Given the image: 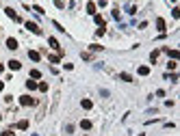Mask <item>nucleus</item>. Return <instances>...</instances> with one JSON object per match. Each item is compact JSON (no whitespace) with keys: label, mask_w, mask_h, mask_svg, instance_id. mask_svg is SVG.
<instances>
[{"label":"nucleus","mask_w":180,"mask_h":136,"mask_svg":"<svg viewBox=\"0 0 180 136\" xmlns=\"http://www.w3.org/2000/svg\"><path fill=\"white\" fill-rule=\"evenodd\" d=\"M20 104H22V106H35L37 102L33 100L30 95H22V97H20Z\"/></svg>","instance_id":"1"},{"label":"nucleus","mask_w":180,"mask_h":136,"mask_svg":"<svg viewBox=\"0 0 180 136\" xmlns=\"http://www.w3.org/2000/svg\"><path fill=\"white\" fill-rule=\"evenodd\" d=\"M15 128H20V130H26V128H28V121H18V123H15Z\"/></svg>","instance_id":"21"},{"label":"nucleus","mask_w":180,"mask_h":136,"mask_svg":"<svg viewBox=\"0 0 180 136\" xmlns=\"http://www.w3.org/2000/svg\"><path fill=\"white\" fill-rule=\"evenodd\" d=\"M159 54H161V50H152V52H150V61L156 63V61H159Z\"/></svg>","instance_id":"10"},{"label":"nucleus","mask_w":180,"mask_h":136,"mask_svg":"<svg viewBox=\"0 0 180 136\" xmlns=\"http://www.w3.org/2000/svg\"><path fill=\"white\" fill-rule=\"evenodd\" d=\"M2 89H4V82H0V91H2Z\"/></svg>","instance_id":"30"},{"label":"nucleus","mask_w":180,"mask_h":136,"mask_svg":"<svg viewBox=\"0 0 180 136\" xmlns=\"http://www.w3.org/2000/svg\"><path fill=\"white\" fill-rule=\"evenodd\" d=\"M87 13H89V15L96 13V4H94V2H87Z\"/></svg>","instance_id":"16"},{"label":"nucleus","mask_w":180,"mask_h":136,"mask_svg":"<svg viewBox=\"0 0 180 136\" xmlns=\"http://www.w3.org/2000/svg\"><path fill=\"white\" fill-rule=\"evenodd\" d=\"M139 74H141V76H148V74H150V67H145V65H141V67H139Z\"/></svg>","instance_id":"20"},{"label":"nucleus","mask_w":180,"mask_h":136,"mask_svg":"<svg viewBox=\"0 0 180 136\" xmlns=\"http://www.w3.org/2000/svg\"><path fill=\"white\" fill-rule=\"evenodd\" d=\"M54 4H57L59 9H63V7H65V4H63V0H54Z\"/></svg>","instance_id":"28"},{"label":"nucleus","mask_w":180,"mask_h":136,"mask_svg":"<svg viewBox=\"0 0 180 136\" xmlns=\"http://www.w3.org/2000/svg\"><path fill=\"white\" fill-rule=\"evenodd\" d=\"M28 56H30V61H39L41 54H39V52H35V50H30V52H28Z\"/></svg>","instance_id":"12"},{"label":"nucleus","mask_w":180,"mask_h":136,"mask_svg":"<svg viewBox=\"0 0 180 136\" xmlns=\"http://www.w3.org/2000/svg\"><path fill=\"white\" fill-rule=\"evenodd\" d=\"M106 35V28L104 26H98V30H96V37H104Z\"/></svg>","instance_id":"17"},{"label":"nucleus","mask_w":180,"mask_h":136,"mask_svg":"<svg viewBox=\"0 0 180 136\" xmlns=\"http://www.w3.org/2000/svg\"><path fill=\"white\" fill-rule=\"evenodd\" d=\"M65 134H74V125H72V123H67V125H65Z\"/></svg>","instance_id":"24"},{"label":"nucleus","mask_w":180,"mask_h":136,"mask_svg":"<svg viewBox=\"0 0 180 136\" xmlns=\"http://www.w3.org/2000/svg\"><path fill=\"white\" fill-rule=\"evenodd\" d=\"M37 89H39L41 93H46V91H48V84H46V82H39V84H37Z\"/></svg>","instance_id":"23"},{"label":"nucleus","mask_w":180,"mask_h":136,"mask_svg":"<svg viewBox=\"0 0 180 136\" xmlns=\"http://www.w3.org/2000/svg\"><path fill=\"white\" fill-rule=\"evenodd\" d=\"M7 48H9V50H18V39L9 37V39H7Z\"/></svg>","instance_id":"5"},{"label":"nucleus","mask_w":180,"mask_h":136,"mask_svg":"<svg viewBox=\"0 0 180 136\" xmlns=\"http://www.w3.org/2000/svg\"><path fill=\"white\" fill-rule=\"evenodd\" d=\"M41 78V72H39V69H33V72H30V80H39Z\"/></svg>","instance_id":"13"},{"label":"nucleus","mask_w":180,"mask_h":136,"mask_svg":"<svg viewBox=\"0 0 180 136\" xmlns=\"http://www.w3.org/2000/svg\"><path fill=\"white\" fill-rule=\"evenodd\" d=\"M111 15H113V20H122V18H119V11H117V9H113Z\"/></svg>","instance_id":"27"},{"label":"nucleus","mask_w":180,"mask_h":136,"mask_svg":"<svg viewBox=\"0 0 180 136\" xmlns=\"http://www.w3.org/2000/svg\"><path fill=\"white\" fill-rule=\"evenodd\" d=\"M26 89H28V91H35V89H37V82H35V80H26Z\"/></svg>","instance_id":"14"},{"label":"nucleus","mask_w":180,"mask_h":136,"mask_svg":"<svg viewBox=\"0 0 180 136\" xmlns=\"http://www.w3.org/2000/svg\"><path fill=\"white\" fill-rule=\"evenodd\" d=\"M9 69H13V72H20V69H22V63H20V61H9Z\"/></svg>","instance_id":"7"},{"label":"nucleus","mask_w":180,"mask_h":136,"mask_svg":"<svg viewBox=\"0 0 180 136\" xmlns=\"http://www.w3.org/2000/svg\"><path fill=\"white\" fill-rule=\"evenodd\" d=\"M80 106H83L85 110H89V108L94 106V102H91V100H83V102H80Z\"/></svg>","instance_id":"15"},{"label":"nucleus","mask_w":180,"mask_h":136,"mask_svg":"<svg viewBox=\"0 0 180 136\" xmlns=\"http://www.w3.org/2000/svg\"><path fill=\"white\" fill-rule=\"evenodd\" d=\"M24 26H26V28H28L30 32H35V35H41V28H39L37 24H35V22H26Z\"/></svg>","instance_id":"2"},{"label":"nucleus","mask_w":180,"mask_h":136,"mask_svg":"<svg viewBox=\"0 0 180 136\" xmlns=\"http://www.w3.org/2000/svg\"><path fill=\"white\" fill-rule=\"evenodd\" d=\"M0 119H2V117H0Z\"/></svg>","instance_id":"32"},{"label":"nucleus","mask_w":180,"mask_h":136,"mask_svg":"<svg viewBox=\"0 0 180 136\" xmlns=\"http://www.w3.org/2000/svg\"><path fill=\"white\" fill-rule=\"evenodd\" d=\"M167 69H171V72H176V61H169V63H167Z\"/></svg>","instance_id":"26"},{"label":"nucleus","mask_w":180,"mask_h":136,"mask_svg":"<svg viewBox=\"0 0 180 136\" xmlns=\"http://www.w3.org/2000/svg\"><path fill=\"white\" fill-rule=\"evenodd\" d=\"M161 52H167V54L171 56V61H176V58H180V52H178V50H167V48H165V50H161Z\"/></svg>","instance_id":"8"},{"label":"nucleus","mask_w":180,"mask_h":136,"mask_svg":"<svg viewBox=\"0 0 180 136\" xmlns=\"http://www.w3.org/2000/svg\"><path fill=\"white\" fill-rule=\"evenodd\" d=\"M156 28H159V32H161V35H165V20H163V18H159V20H156Z\"/></svg>","instance_id":"6"},{"label":"nucleus","mask_w":180,"mask_h":136,"mask_svg":"<svg viewBox=\"0 0 180 136\" xmlns=\"http://www.w3.org/2000/svg\"><path fill=\"white\" fill-rule=\"evenodd\" d=\"M61 58H63V52L59 50V54H50V56H48V61H50L52 65H57L59 61H61Z\"/></svg>","instance_id":"3"},{"label":"nucleus","mask_w":180,"mask_h":136,"mask_svg":"<svg viewBox=\"0 0 180 136\" xmlns=\"http://www.w3.org/2000/svg\"><path fill=\"white\" fill-rule=\"evenodd\" d=\"M91 125H94V123H91L89 119H83V121H80V128L83 130H91Z\"/></svg>","instance_id":"11"},{"label":"nucleus","mask_w":180,"mask_h":136,"mask_svg":"<svg viewBox=\"0 0 180 136\" xmlns=\"http://www.w3.org/2000/svg\"><path fill=\"white\" fill-rule=\"evenodd\" d=\"M2 136H13V132H11V130H4V132H2Z\"/></svg>","instance_id":"29"},{"label":"nucleus","mask_w":180,"mask_h":136,"mask_svg":"<svg viewBox=\"0 0 180 136\" xmlns=\"http://www.w3.org/2000/svg\"><path fill=\"white\" fill-rule=\"evenodd\" d=\"M94 22H96L98 26H106V20L102 18V15H94Z\"/></svg>","instance_id":"9"},{"label":"nucleus","mask_w":180,"mask_h":136,"mask_svg":"<svg viewBox=\"0 0 180 136\" xmlns=\"http://www.w3.org/2000/svg\"><path fill=\"white\" fill-rule=\"evenodd\" d=\"M48 43H50V48H54V50H59V41L54 39V37H50V39H48Z\"/></svg>","instance_id":"18"},{"label":"nucleus","mask_w":180,"mask_h":136,"mask_svg":"<svg viewBox=\"0 0 180 136\" xmlns=\"http://www.w3.org/2000/svg\"><path fill=\"white\" fill-rule=\"evenodd\" d=\"M89 50H91V52H102L104 48H102V46H94V43H91V46H89Z\"/></svg>","instance_id":"22"},{"label":"nucleus","mask_w":180,"mask_h":136,"mask_svg":"<svg viewBox=\"0 0 180 136\" xmlns=\"http://www.w3.org/2000/svg\"><path fill=\"white\" fill-rule=\"evenodd\" d=\"M2 69H4V65H2V63H0V72H2Z\"/></svg>","instance_id":"31"},{"label":"nucleus","mask_w":180,"mask_h":136,"mask_svg":"<svg viewBox=\"0 0 180 136\" xmlns=\"http://www.w3.org/2000/svg\"><path fill=\"white\" fill-rule=\"evenodd\" d=\"M119 78H122L124 82H133V76L130 74H119Z\"/></svg>","instance_id":"19"},{"label":"nucleus","mask_w":180,"mask_h":136,"mask_svg":"<svg viewBox=\"0 0 180 136\" xmlns=\"http://www.w3.org/2000/svg\"><path fill=\"white\" fill-rule=\"evenodd\" d=\"M171 18H180V9H178V7L171 9Z\"/></svg>","instance_id":"25"},{"label":"nucleus","mask_w":180,"mask_h":136,"mask_svg":"<svg viewBox=\"0 0 180 136\" xmlns=\"http://www.w3.org/2000/svg\"><path fill=\"white\" fill-rule=\"evenodd\" d=\"M4 13H7V15H9V18L13 20V22H22V18H18V13H15L13 9H4Z\"/></svg>","instance_id":"4"}]
</instances>
